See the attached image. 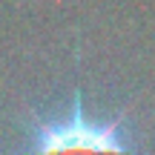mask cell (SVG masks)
Instances as JSON below:
<instances>
[{"label":"cell","mask_w":155,"mask_h":155,"mask_svg":"<svg viewBox=\"0 0 155 155\" xmlns=\"http://www.w3.org/2000/svg\"><path fill=\"white\" fill-rule=\"evenodd\" d=\"M17 155H147L129 135L127 109L109 118H95L83 106V92L75 89L72 104L58 118H35L26 150Z\"/></svg>","instance_id":"1"}]
</instances>
